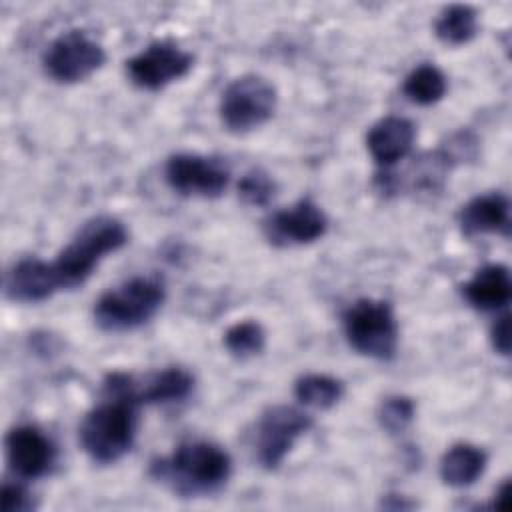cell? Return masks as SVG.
Returning <instances> with one entry per match:
<instances>
[{
    "mask_svg": "<svg viewBox=\"0 0 512 512\" xmlns=\"http://www.w3.org/2000/svg\"><path fill=\"white\" fill-rule=\"evenodd\" d=\"M378 418L390 434L402 432L414 418V402L406 396H390L382 402Z\"/></svg>",
    "mask_w": 512,
    "mask_h": 512,
    "instance_id": "cb8c5ba5",
    "label": "cell"
},
{
    "mask_svg": "<svg viewBox=\"0 0 512 512\" xmlns=\"http://www.w3.org/2000/svg\"><path fill=\"white\" fill-rule=\"evenodd\" d=\"M348 344L368 358L388 360L396 352L398 326L394 312L384 300H358L344 314Z\"/></svg>",
    "mask_w": 512,
    "mask_h": 512,
    "instance_id": "5b68a950",
    "label": "cell"
},
{
    "mask_svg": "<svg viewBox=\"0 0 512 512\" xmlns=\"http://www.w3.org/2000/svg\"><path fill=\"white\" fill-rule=\"evenodd\" d=\"M510 274L502 264H486L462 286V294L476 310H496L510 300Z\"/></svg>",
    "mask_w": 512,
    "mask_h": 512,
    "instance_id": "e0dca14e",
    "label": "cell"
},
{
    "mask_svg": "<svg viewBox=\"0 0 512 512\" xmlns=\"http://www.w3.org/2000/svg\"><path fill=\"white\" fill-rule=\"evenodd\" d=\"M106 60L104 48L82 30L60 34L44 52L46 74L60 84H74L94 74Z\"/></svg>",
    "mask_w": 512,
    "mask_h": 512,
    "instance_id": "52a82bcc",
    "label": "cell"
},
{
    "mask_svg": "<svg viewBox=\"0 0 512 512\" xmlns=\"http://www.w3.org/2000/svg\"><path fill=\"white\" fill-rule=\"evenodd\" d=\"M492 346L496 352L508 356L510 354V316L504 314L492 326Z\"/></svg>",
    "mask_w": 512,
    "mask_h": 512,
    "instance_id": "484cf974",
    "label": "cell"
},
{
    "mask_svg": "<svg viewBox=\"0 0 512 512\" xmlns=\"http://www.w3.org/2000/svg\"><path fill=\"white\" fill-rule=\"evenodd\" d=\"M276 184L274 180L262 170L246 172L238 182V194L250 206H266L274 196Z\"/></svg>",
    "mask_w": 512,
    "mask_h": 512,
    "instance_id": "603a6c76",
    "label": "cell"
},
{
    "mask_svg": "<svg viewBox=\"0 0 512 512\" xmlns=\"http://www.w3.org/2000/svg\"><path fill=\"white\" fill-rule=\"evenodd\" d=\"M486 468V454L472 444H454L440 460V478L444 484L464 488L474 484Z\"/></svg>",
    "mask_w": 512,
    "mask_h": 512,
    "instance_id": "ac0fdd59",
    "label": "cell"
},
{
    "mask_svg": "<svg viewBox=\"0 0 512 512\" xmlns=\"http://www.w3.org/2000/svg\"><path fill=\"white\" fill-rule=\"evenodd\" d=\"M60 280L52 262H44L40 258H24L16 262L6 278L4 292L14 302L34 304L50 298L56 290H60Z\"/></svg>",
    "mask_w": 512,
    "mask_h": 512,
    "instance_id": "5bb4252c",
    "label": "cell"
},
{
    "mask_svg": "<svg viewBox=\"0 0 512 512\" xmlns=\"http://www.w3.org/2000/svg\"><path fill=\"white\" fill-rule=\"evenodd\" d=\"M194 388V378L184 368H166L136 380L130 374L114 372L104 380L106 396L126 398L138 404H166L184 400Z\"/></svg>",
    "mask_w": 512,
    "mask_h": 512,
    "instance_id": "ba28073f",
    "label": "cell"
},
{
    "mask_svg": "<svg viewBox=\"0 0 512 512\" xmlns=\"http://www.w3.org/2000/svg\"><path fill=\"white\" fill-rule=\"evenodd\" d=\"M34 508L32 496L18 484L2 486V510L4 512H28Z\"/></svg>",
    "mask_w": 512,
    "mask_h": 512,
    "instance_id": "d4e9b609",
    "label": "cell"
},
{
    "mask_svg": "<svg viewBox=\"0 0 512 512\" xmlns=\"http://www.w3.org/2000/svg\"><path fill=\"white\" fill-rule=\"evenodd\" d=\"M328 220L318 204L304 198L294 206L274 212L266 222V234L274 244H310L324 236Z\"/></svg>",
    "mask_w": 512,
    "mask_h": 512,
    "instance_id": "4fadbf2b",
    "label": "cell"
},
{
    "mask_svg": "<svg viewBox=\"0 0 512 512\" xmlns=\"http://www.w3.org/2000/svg\"><path fill=\"white\" fill-rule=\"evenodd\" d=\"M402 90L414 104L430 106L446 94V78L436 66L422 64L406 76Z\"/></svg>",
    "mask_w": 512,
    "mask_h": 512,
    "instance_id": "44dd1931",
    "label": "cell"
},
{
    "mask_svg": "<svg viewBox=\"0 0 512 512\" xmlns=\"http://www.w3.org/2000/svg\"><path fill=\"white\" fill-rule=\"evenodd\" d=\"M4 446L12 472L28 480L48 474L56 458V448L50 438L30 424L14 426L6 434Z\"/></svg>",
    "mask_w": 512,
    "mask_h": 512,
    "instance_id": "7c38bea8",
    "label": "cell"
},
{
    "mask_svg": "<svg viewBox=\"0 0 512 512\" xmlns=\"http://www.w3.org/2000/svg\"><path fill=\"white\" fill-rule=\"evenodd\" d=\"M166 180L170 188L182 196L216 198L226 190L230 172L218 158L200 154H174L166 162Z\"/></svg>",
    "mask_w": 512,
    "mask_h": 512,
    "instance_id": "30bf717a",
    "label": "cell"
},
{
    "mask_svg": "<svg viewBox=\"0 0 512 512\" xmlns=\"http://www.w3.org/2000/svg\"><path fill=\"white\" fill-rule=\"evenodd\" d=\"M478 30V14L468 4H452L442 10L434 24L436 36L450 46L466 44Z\"/></svg>",
    "mask_w": 512,
    "mask_h": 512,
    "instance_id": "d6986e66",
    "label": "cell"
},
{
    "mask_svg": "<svg viewBox=\"0 0 512 512\" xmlns=\"http://www.w3.org/2000/svg\"><path fill=\"white\" fill-rule=\"evenodd\" d=\"M312 418L294 406L268 408L256 426V454L264 468L274 470L282 464L294 442L308 432Z\"/></svg>",
    "mask_w": 512,
    "mask_h": 512,
    "instance_id": "9c48e42d",
    "label": "cell"
},
{
    "mask_svg": "<svg viewBox=\"0 0 512 512\" xmlns=\"http://www.w3.org/2000/svg\"><path fill=\"white\" fill-rule=\"evenodd\" d=\"M136 404L126 398L106 396L80 424V442L86 454L100 464L120 460L134 442Z\"/></svg>",
    "mask_w": 512,
    "mask_h": 512,
    "instance_id": "3957f363",
    "label": "cell"
},
{
    "mask_svg": "<svg viewBox=\"0 0 512 512\" xmlns=\"http://www.w3.org/2000/svg\"><path fill=\"white\" fill-rule=\"evenodd\" d=\"M128 240L124 224L112 216L88 220L52 262L62 288H76L94 272L98 262Z\"/></svg>",
    "mask_w": 512,
    "mask_h": 512,
    "instance_id": "7a4b0ae2",
    "label": "cell"
},
{
    "mask_svg": "<svg viewBox=\"0 0 512 512\" xmlns=\"http://www.w3.org/2000/svg\"><path fill=\"white\" fill-rule=\"evenodd\" d=\"M266 334L258 322L244 320L230 326L224 334V346L226 350L240 360L252 358L264 350Z\"/></svg>",
    "mask_w": 512,
    "mask_h": 512,
    "instance_id": "7402d4cb",
    "label": "cell"
},
{
    "mask_svg": "<svg viewBox=\"0 0 512 512\" xmlns=\"http://www.w3.org/2000/svg\"><path fill=\"white\" fill-rule=\"evenodd\" d=\"M506 494H508V482H504L502 486H500V490H498V500H494V506L496 508H504V502H506Z\"/></svg>",
    "mask_w": 512,
    "mask_h": 512,
    "instance_id": "4316f807",
    "label": "cell"
},
{
    "mask_svg": "<svg viewBox=\"0 0 512 512\" xmlns=\"http://www.w3.org/2000/svg\"><path fill=\"white\" fill-rule=\"evenodd\" d=\"M230 470L228 452L206 440L184 442L172 456L152 464L156 478L184 496L216 492L226 484Z\"/></svg>",
    "mask_w": 512,
    "mask_h": 512,
    "instance_id": "6da1fadb",
    "label": "cell"
},
{
    "mask_svg": "<svg viewBox=\"0 0 512 512\" xmlns=\"http://www.w3.org/2000/svg\"><path fill=\"white\" fill-rule=\"evenodd\" d=\"M344 392L340 380L326 374H306L298 378L294 386V394L300 404L316 410H326L334 406Z\"/></svg>",
    "mask_w": 512,
    "mask_h": 512,
    "instance_id": "ffe728a7",
    "label": "cell"
},
{
    "mask_svg": "<svg viewBox=\"0 0 512 512\" xmlns=\"http://www.w3.org/2000/svg\"><path fill=\"white\" fill-rule=\"evenodd\" d=\"M192 54L178 44L162 40L144 48L126 62V72L142 90H160L182 78L192 68Z\"/></svg>",
    "mask_w": 512,
    "mask_h": 512,
    "instance_id": "8fae6325",
    "label": "cell"
},
{
    "mask_svg": "<svg viewBox=\"0 0 512 512\" xmlns=\"http://www.w3.org/2000/svg\"><path fill=\"white\" fill-rule=\"evenodd\" d=\"M464 234H508L510 204L504 194L490 192L466 202L458 214Z\"/></svg>",
    "mask_w": 512,
    "mask_h": 512,
    "instance_id": "2e32d148",
    "label": "cell"
},
{
    "mask_svg": "<svg viewBox=\"0 0 512 512\" xmlns=\"http://www.w3.org/2000/svg\"><path fill=\"white\" fill-rule=\"evenodd\" d=\"M414 136V124L408 118L386 116L370 128L366 136V146L376 164L388 168L410 152Z\"/></svg>",
    "mask_w": 512,
    "mask_h": 512,
    "instance_id": "9a60e30c",
    "label": "cell"
},
{
    "mask_svg": "<svg viewBox=\"0 0 512 512\" xmlns=\"http://www.w3.org/2000/svg\"><path fill=\"white\" fill-rule=\"evenodd\" d=\"M276 108L274 86L258 76L244 74L232 80L220 98V120L230 132H248L262 126Z\"/></svg>",
    "mask_w": 512,
    "mask_h": 512,
    "instance_id": "8992f818",
    "label": "cell"
},
{
    "mask_svg": "<svg viewBox=\"0 0 512 512\" xmlns=\"http://www.w3.org/2000/svg\"><path fill=\"white\" fill-rule=\"evenodd\" d=\"M164 296L166 292L160 278L134 276L96 300L94 320L108 332L134 330L160 310Z\"/></svg>",
    "mask_w": 512,
    "mask_h": 512,
    "instance_id": "277c9868",
    "label": "cell"
}]
</instances>
